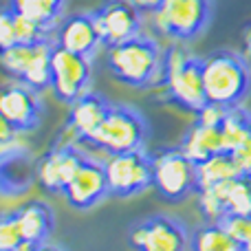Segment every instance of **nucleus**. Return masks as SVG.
Masks as SVG:
<instances>
[{
  "label": "nucleus",
  "mask_w": 251,
  "mask_h": 251,
  "mask_svg": "<svg viewBox=\"0 0 251 251\" xmlns=\"http://www.w3.org/2000/svg\"><path fill=\"white\" fill-rule=\"evenodd\" d=\"M161 60H163L161 47L143 33L113 44L106 51V66L113 79L130 88L156 86L161 75Z\"/></svg>",
  "instance_id": "obj_1"
},
{
  "label": "nucleus",
  "mask_w": 251,
  "mask_h": 251,
  "mask_svg": "<svg viewBox=\"0 0 251 251\" xmlns=\"http://www.w3.org/2000/svg\"><path fill=\"white\" fill-rule=\"evenodd\" d=\"M159 86H163L165 101L181 110L196 113L207 104L203 84V60L190 55L181 44H172L163 51Z\"/></svg>",
  "instance_id": "obj_2"
},
{
  "label": "nucleus",
  "mask_w": 251,
  "mask_h": 251,
  "mask_svg": "<svg viewBox=\"0 0 251 251\" xmlns=\"http://www.w3.org/2000/svg\"><path fill=\"white\" fill-rule=\"evenodd\" d=\"M203 84L209 104L240 106L251 93V64L243 53L221 49L203 57Z\"/></svg>",
  "instance_id": "obj_3"
},
{
  "label": "nucleus",
  "mask_w": 251,
  "mask_h": 251,
  "mask_svg": "<svg viewBox=\"0 0 251 251\" xmlns=\"http://www.w3.org/2000/svg\"><path fill=\"white\" fill-rule=\"evenodd\" d=\"M148 134H150L148 122L137 108L126 104H113L101 126L84 146H93L106 154L143 150Z\"/></svg>",
  "instance_id": "obj_4"
},
{
  "label": "nucleus",
  "mask_w": 251,
  "mask_h": 251,
  "mask_svg": "<svg viewBox=\"0 0 251 251\" xmlns=\"http://www.w3.org/2000/svg\"><path fill=\"white\" fill-rule=\"evenodd\" d=\"M214 13V0H163L152 22L156 31L176 42H192L207 31Z\"/></svg>",
  "instance_id": "obj_5"
},
{
  "label": "nucleus",
  "mask_w": 251,
  "mask_h": 251,
  "mask_svg": "<svg viewBox=\"0 0 251 251\" xmlns=\"http://www.w3.org/2000/svg\"><path fill=\"white\" fill-rule=\"evenodd\" d=\"M152 187L165 203H183L196 190V163L181 148H165L152 156Z\"/></svg>",
  "instance_id": "obj_6"
},
{
  "label": "nucleus",
  "mask_w": 251,
  "mask_h": 251,
  "mask_svg": "<svg viewBox=\"0 0 251 251\" xmlns=\"http://www.w3.org/2000/svg\"><path fill=\"white\" fill-rule=\"evenodd\" d=\"M51 51L53 40L35 44L18 42L0 51V69L11 79L42 93L51 86Z\"/></svg>",
  "instance_id": "obj_7"
},
{
  "label": "nucleus",
  "mask_w": 251,
  "mask_h": 251,
  "mask_svg": "<svg viewBox=\"0 0 251 251\" xmlns=\"http://www.w3.org/2000/svg\"><path fill=\"white\" fill-rule=\"evenodd\" d=\"M196 205L205 221H225L231 214L251 212V174H236V176L221 181L216 185L196 190Z\"/></svg>",
  "instance_id": "obj_8"
},
{
  "label": "nucleus",
  "mask_w": 251,
  "mask_h": 251,
  "mask_svg": "<svg viewBox=\"0 0 251 251\" xmlns=\"http://www.w3.org/2000/svg\"><path fill=\"white\" fill-rule=\"evenodd\" d=\"M104 168L110 196L130 199L152 187V159L143 150L106 154Z\"/></svg>",
  "instance_id": "obj_9"
},
{
  "label": "nucleus",
  "mask_w": 251,
  "mask_h": 251,
  "mask_svg": "<svg viewBox=\"0 0 251 251\" xmlns=\"http://www.w3.org/2000/svg\"><path fill=\"white\" fill-rule=\"evenodd\" d=\"M93 57L66 51L53 44L51 51V93L55 100L71 104L79 95L91 91L93 82Z\"/></svg>",
  "instance_id": "obj_10"
},
{
  "label": "nucleus",
  "mask_w": 251,
  "mask_h": 251,
  "mask_svg": "<svg viewBox=\"0 0 251 251\" xmlns=\"http://www.w3.org/2000/svg\"><path fill=\"white\" fill-rule=\"evenodd\" d=\"M128 245L141 251H183L190 245V234L181 221L156 214L130 227Z\"/></svg>",
  "instance_id": "obj_11"
},
{
  "label": "nucleus",
  "mask_w": 251,
  "mask_h": 251,
  "mask_svg": "<svg viewBox=\"0 0 251 251\" xmlns=\"http://www.w3.org/2000/svg\"><path fill=\"white\" fill-rule=\"evenodd\" d=\"M0 113L18 132H31L42 124L44 106L40 91L26 86L25 82H11L0 86Z\"/></svg>",
  "instance_id": "obj_12"
},
{
  "label": "nucleus",
  "mask_w": 251,
  "mask_h": 251,
  "mask_svg": "<svg viewBox=\"0 0 251 251\" xmlns=\"http://www.w3.org/2000/svg\"><path fill=\"white\" fill-rule=\"evenodd\" d=\"M62 194H64L66 203H69L71 207L82 209V212L95 207L106 196H110L104 161L91 159V156L84 154L77 170L73 172V176L66 183Z\"/></svg>",
  "instance_id": "obj_13"
},
{
  "label": "nucleus",
  "mask_w": 251,
  "mask_h": 251,
  "mask_svg": "<svg viewBox=\"0 0 251 251\" xmlns=\"http://www.w3.org/2000/svg\"><path fill=\"white\" fill-rule=\"evenodd\" d=\"M141 16L134 4L128 0H106L93 11L97 31L101 38V47H113L132 35L141 33Z\"/></svg>",
  "instance_id": "obj_14"
},
{
  "label": "nucleus",
  "mask_w": 251,
  "mask_h": 251,
  "mask_svg": "<svg viewBox=\"0 0 251 251\" xmlns=\"http://www.w3.org/2000/svg\"><path fill=\"white\" fill-rule=\"evenodd\" d=\"M82 156L84 152L75 139L73 141L55 143L35 165V176H38L40 185L49 194H62L66 183L73 176V172L77 170Z\"/></svg>",
  "instance_id": "obj_15"
},
{
  "label": "nucleus",
  "mask_w": 251,
  "mask_h": 251,
  "mask_svg": "<svg viewBox=\"0 0 251 251\" xmlns=\"http://www.w3.org/2000/svg\"><path fill=\"white\" fill-rule=\"evenodd\" d=\"M53 44L79 55L95 57L97 49L101 47V38L93 13H73L62 18L53 29Z\"/></svg>",
  "instance_id": "obj_16"
},
{
  "label": "nucleus",
  "mask_w": 251,
  "mask_h": 251,
  "mask_svg": "<svg viewBox=\"0 0 251 251\" xmlns=\"http://www.w3.org/2000/svg\"><path fill=\"white\" fill-rule=\"evenodd\" d=\"M69 122H66V132L73 134L77 143H86L95 134V130L101 126L110 110V101L100 93L86 91L75 101H71Z\"/></svg>",
  "instance_id": "obj_17"
},
{
  "label": "nucleus",
  "mask_w": 251,
  "mask_h": 251,
  "mask_svg": "<svg viewBox=\"0 0 251 251\" xmlns=\"http://www.w3.org/2000/svg\"><path fill=\"white\" fill-rule=\"evenodd\" d=\"M26 249H40L55 229V212L44 201H29L16 209Z\"/></svg>",
  "instance_id": "obj_18"
},
{
  "label": "nucleus",
  "mask_w": 251,
  "mask_h": 251,
  "mask_svg": "<svg viewBox=\"0 0 251 251\" xmlns=\"http://www.w3.org/2000/svg\"><path fill=\"white\" fill-rule=\"evenodd\" d=\"M181 148L194 163L209 159V156L223 152V134H221V126H207L194 122L187 128L185 137L181 141Z\"/></svg>",
  "instance_id": "obj_19"
},
{
  "label": "nucleus",
  "mask_w": 251,
  "mask_h": 251,
  "mask_svg": "<svg viewBox=\"0 0 251 251\" xmlns=\"http://www.w3.org/2000/svg\"><path fill=\"white\" fill-rule=\"evenodd\" d=\"M190 249L194 251H240V245L229 234L223 221H207L190 234Z\"/></svg>",
  "instance_id": "obj_20"
},
{
  "label": "nucleus",
  "mask_w": 251,
  "mask_h": 251,
  "mask_svg": "<svg viewBox=\"0 0 251 251\" xmlns=\"http://www.w3.org/2000/svg\"><path fill=\"white\" fill-rule=\"evenodd\" d=\"M66 0H9L13 9L22 16L31 18L33 22L47 26V29H55L57 22L62 20Z\"/></svg>",
  "instance_id": "obj_21"
},
{
  "label": "nucleus",
  "mask_w": 251,
  "mask_h": 251,
  "mask_svg": "<svg viewBox=\"0 0 251 251\" xmlns=\"http://www.w3.org/2000/svg\"><path fill=\"white\" fill-rule=\"evenodd\" d=\"M236 174H238V170H236L231 156L227 152H218V154L196 163V190L216 185V183L227 181V178L236 176Z\"/></svg>",
  "instance_id": "obj_22"
},
{
  "label": "nucleus",
  "mask_w": 251,
  "mask_h": 251,
  "mask_svg": "<svg viewBox=\"0 0 251 251\" xmlns=\"http://www.w3.org/2000/svg\"><path fill=\"white\" fill-rule=\"evenodd\" d=\"M221 134H223V152H231L245 137L251 134V113L245 110L243 106L229 108L221 124Z\"/></svg>",
  "instance_id": "obj_23"
},
{
  "label": "nucleus",
  "mask_w": 251,
  "mask_h": 251,
  "mask_svg": "<svg viewBox=\"0 0 251 251\" xmlns=\"http://www.w3.org/2000/svg\"><path fill=\"white\" fill-rule=\"evenodd\" d=\"M26 243L22 236L18 214H0V251H25Z\"/></svg>",
  "instance_id": "obj_24"
},
{
  "label": "nucleus",
  "mask_w": 251,
  "mask_h": 251,
  "mask_svg": "<svg viewBox=\"0 0 251 251\" xmlns=\"http://www.w3.org/2000/svg\"><path fill=\"white\" fill-rule=\"evenodd\" d=\"M223 223L229 229V234L236 238V243L240 245V251H251V212L231 214Z\"/></svg>",
  "instance_id": "obj_25"
},
{
  "label": "nucleus",
  "mask_w": 251,
  "mask_h": 251,
  "mask_svg": "<svg viewBox=\"0 0 251 251\" xmlns=\"http://www.w3.org/2000/svg\"><path fill=\"white\" fill-rule=\"evenodd\" d=\"M18 44L16 38V11L11 4L0 7V51Z\"/></svg>",
  "instance_id": "obj_26"
},
{
  "label": "nucleus",
  "mask_w": 251,
  "mask_h": 251,
  "mask_svg": "<svg viewBox=\"0 0 251 251\" xmlns=\"http://www.w3.org/2000/svg\"><path fill=\"white\" fill-rule=\"evenodd\" d=\"M227 154L231 156L238 174H251V134L245 137L243 141H240L231 152H227Z\"/></svg>",
  "instance_id": "obj_27"
},
{
  "label": "nucleus",
  "mask_w": 251,
  "mask_h": 251,
  "mask_svg": "<svg viewBox=\"0 0 251 251\" xmlns=\"http://www.w3.org/2000/svg\"><path fill=\"white\" fill-rule=\"evenodd\" d=\"M16 134H18V130L13 128L11 124H9V119L4 117L2 113H0V143H4V141H11V139H16Z\"/></svg>",
  "instance_id": "obj_28"
},
{
  "label": "nucleus",
  "mask_w": 251,
  "mask_h": 251,
  "mask_svg": "<svg viewBox=\"0 0 251 251\" xmlns=\"http://www.w3.org/2000/svg\"><path fill=\"white\" fill-rule=\"evenodd\" d=\"M128 2L134 4V7H137L141 13H148V16H150L152 11H156V9H159V4L163 2V0H128Z\"/></svg>",
  "instance_id": "obj_29"
},
{
  "label": "nucleus",
  "mask_w": 251,
  "mask_h": 251,
  "mask_svg": "<svg viewBox=\"0 0 251 251\" xmlns=\"http://www.w3.org/2000/svg\"><path fill=\"white\" fill-rule=\"evenodd\" d=\"M243 57L251 64V22L243 31Z\"/></svg>",
  "instance_id": "obj_30"
}]
</instances>
